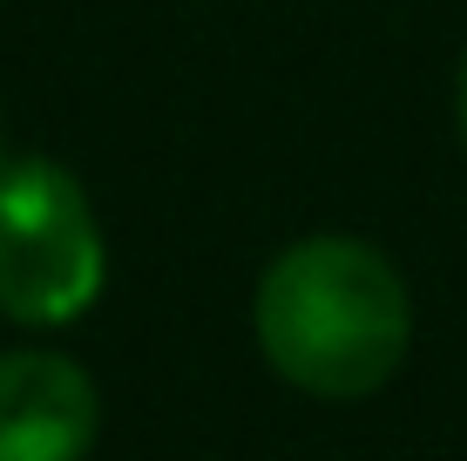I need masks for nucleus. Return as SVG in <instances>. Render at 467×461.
<instances>
[{"mask_svg":"<svg viewBox=\"0 0 467 461\" xmlns=\"http://www.w3.org/2000/svg\"><path fill=\"white\" fill-rule=\"evenodd\" d=\"M109 245L75 170L21 156L0 170V312L14 326H68L102 299Z\"/></svg>","mask_w":467,"mask_h":461,"instance_id":"nucleus-2","label":"nucleus"},{"mask_svg":"<svg viewBox=\"0 0 467 461\" xmlns=\"http://www.w3.org/2000/svg\"><path fill=\"white\" fill-rule=\"evenodd\" d=\"M454 130H461V156H467V55H461V75H454Z\"/></svg>","mask_w":467,"mask_h":461,"instance_id":"nucleus-4","label":"nucleus"},{"mask_svg":"<svg viewBox=\"0 0 467 461\" xmlns=\"http://www.w3.org/2000/svg\"><path fill=\"white\" fill-rule=\"evenodd\" d=\"M102 435V393L82 360L55 346L0 353V461H88Z\"/></svg>","mask_w":467,"mask_h":461,"instance_id":"nucleus-3","label":"nucleus"},{"mask_svg":"<svg viewBox=\"0 0 467 461\" xmlns=\"http://www.w3.org/2000/svg\"><path fill=\"white\" fill-rule=\"evenodd\" d=\"M251 332L285 387L312 401H366L413 353V292L379 245L318 231L265 265Z\"/></svg>","mask_w":467,"mask_h":461,"instance_id":"nucleus-1","label":"nucleus"}]
</instances>
